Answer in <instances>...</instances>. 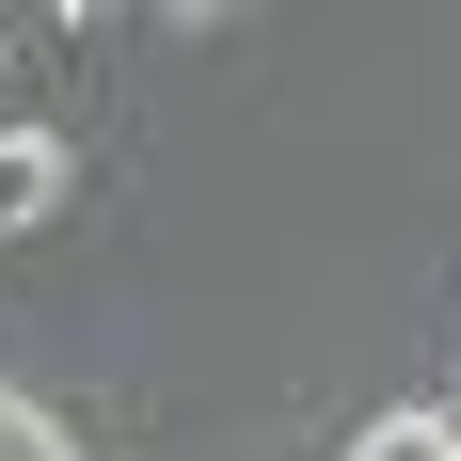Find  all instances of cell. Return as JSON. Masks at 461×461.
<instances>
[{
	"instance_id": "obj_1",
	"label": "cell",
	"mask_w": 461,
	"mask_h": 461,
	"mask_svg": "<svg viewBox=\"0 0 461 461\" xmlns=\"http://www.w3.org/2000/svg\"><path fill=\"white\" fill-rule=\"evenodd\" d=\"M64 191H80V159H64L48 128L0 112V239H48V223H64Z\"/></svg>"
}]
</instances>
